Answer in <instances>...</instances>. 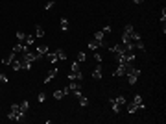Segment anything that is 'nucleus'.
<instances>
[{"label":"nucleus","mask_w":166,"mask_h":124,"mask_svg":"<svg viewBox=\"0 0 166 124\" xmlns=\"http://www.w3.org/2000/svg\"><path fill=\"white\" fill-rule=\"evenodd\" d=\"M81 78H83L81 71H80V72H72V74H68V80H76V82H81Z\"/></svg>","instance_id":"obj_14"},{"label":"nucleus","mask_w":166,"mask_h":124,"mask_svg":"<svg viewBox=\"0 0 166 124\" xmlns=\"http://www.w3.org/2000/svg\"><path fill=\"white\" fill-rule=\"evenodd\" d=\"M102 46V43H98L96 39H92V41H89V50H92V52H96L98 48Z\"/></svg>","instance_id":"obj_11"},{"label":"nucleus","mask_w":166,"mask_h":124,"mask_svg":"<svg viewBox=\"0 0 166 124\" xmlns=\"http://www.w3.org/2000/svg\"><path fill=\"white\" fill-rule=\"evenodd\" d=\"M48 52H50V50H48V46H46V45H39V46H37V50H35V54H37L39 57L46 56Z\"/></svg>","instance_id":"obj_5"},{"label":"nucleus","mask_w":166,"mask_h":124,"mask_svg":"<svg viewBox=\"0 0 166 124\" xmlns=\"http://www.w3.org/2000/svg\"><path fill=\"white\" fill-rule=\"evenodd\" d=\"M135 48H137V50H146V46H144V43H142V39H140V41H135Z\"/></svg>","instance_id":"obj_29"},{"label":"nucleus","mask_w":166,"mask_h":124,"mask_svg":"<svg viewBox=\"0 0 166 124\" xmlns=\"http://www.w3.org/2000/svg\"><path fill=\"white\" fill-rule=\"evenodd\" d=\"M37 100H39V102H44V100H46V95H44V93H39V95H37Z\"/></svg>","instance_id":"obj_31"},{"label":"nucleus","mask_w":166,"mask_h":124,"mask_svg":"<svg viewBox=\"0 0 166 124\" xmlns=\"http://www.w3.org/2000/svg\"><path fill=\"white\" fill-rule=\"evenodd\" d=\"M55 56H57V59H59V61L66 59V52H65L63 48H57V50H55Z\"/></svg>","instance_id":"obj_13"},{"label":"nucleus","mask_w":166,"mask_h":124,"mask_svg":"<svg viewBox=\"0 0 166 124\" xmlns=\"http://www.w3.org/2000/svg\"><path fill=\"white\" fill-rule=\"evenodd\" d=\"M80 106H81V107H85V106H89V98H87V96H85V95H81V96H80Z\"/></svg>","instance_id":"obj_25"},{"label":"nucleus","mask_w":166,"mask_h":124,"mask_svg":"<svg viewBox=\"0 0 166 124\" xmlns=\"http://www.w3.org/2000/svg\"><path fill=\"white\" fill-rule=\"evenodd\" d=\"M19 107H21V111L26 115V113H28V109H30V102H28V100H24V102L19 104Z\"/></svg>","instance_id":"obj_15"},{"label":"nucleus","mask_w":166,"mask_h":124,"mask_svg":"<svg viewBox=\"0 0 166 124\" xmlns=\"http://www.w3.org/2000/svg\"><path fill=\"white\" fill-rule=\"evenodd\" d=\"M28 50H30V46H26L24 43H17V45L13 46V50H11V52H15V54H17V56H21V54L28 52Z\"/></svg>","instance_id":"obj_2"},{"label":"nucleus","mask_w":166,"mask_h":124,"mask_svg":"<svg viewBox=\"0 0 166 124\" xmlns=\"http://www.w3.org/2000/svg\"><path fill=\"white\" fill-rule=\"evenodd\" d=\"M46 59H48L50 63H55V61H57V56H55V52H48V54H46Z\"/></svg>","instance_id":"obj_23"},{"label":"nucleus","mask_w":166,"mask_h":124,"mask_svg":"<svg viewBox=\"0 0 166 124\" xmlns=\"http://www.w3.org/2000/svg\"><path fill=\"white\" fill-rule=\"evenodd\" d=\"M11 67H13V71H21V69H22V61H21V57H15V59L11 61Z\"/></svg>","instance_id":"obj_9"},{"label":"nucleus","mask_w":166,"mask_h":124,"mask_svg":"<svg viewBox=\"0 0 166 124\" xmlns=\"http://www.w3.org/2000/svg\"><path fill=\"white\" fill-rule=\"evenodd\" d=\"M68 28H70L68 19H66V17H61V30H63V32H68Z\"/></svg>","instance_id":"obj_12"},{"label":"nucleus","mask_w":166,"mask_h":124,"mask_svg":"<svg viewBox=\"0 0 166 124\" xmlns=\"http://www.w3.org/2000/svg\"><path fill=\"white\" fill-rule=\"evenodd\" d=\"M133 102L138 106V109H144V104H142V96H140V95H137L135 98H133Z\"/></svg>","instance_id":"obj_19"},{"label":"nucleus","mask_w":166,"mask_h":124,"mask_svg":"<svg viewBox=\"0 0 166 124\" xmlns=\"http://www.w3.org/2000/svg\"><path fill=\"white\" fill-rule=\"evenodd\" d=\"M85 59H87V54H85V52H78V57H76L78 63H83Z\"/></svg>","instance_id":"obj_24"},{"label":"nucleus","mask_w":166,"mask_h":124,"mask_svg":"<svg viewBox=\"0 0 166 124\" xmlns=\"http://www.w3.org/2000/svg\"><path fill=\"white\" fill-rule=\"evenodd\" d=\"M0 82H2V83H7V76L2 74V72H0Z\"/></svg>","instance_id":"obj_34"},{"label":"nucleus","mask_w":166,"mask_h":124,"mask_svg":"<svg viewBox=\"0 0 166 124\" xmlns=\"http://www.w3.org/2000/svg\"><path fill=\"white\" fill-rule=\"evenodd\" d=\"M109 52L114 54V56H116V54H124L125 52V46L124 45H113V46H109Z\"/></svg>","instance_id":"obj_4"},{"label":"nucleus","mask_w":166,"mask_h":124,"mask_svg":"<svg viewBox=\"0 0 166 124\" xmlns=\"http://www.w3.org/2000/svg\"><path fill=\"white\" fill-rule=\"evenodd\" d=\"M164 21H166V9L163 7V13H161V22H163V26H164Z\"/></svg>","instance_id":"obj_33"},{"label":"nucleus","mask_w":166,"mask_h":124,"mask_svg":"<svg viewBox=\"0 0 166 124\" xmlns=\"http://www.w3.org/2000/svg\"><path fill=\"white\" fill-rule=\"evenodd\" d=\"M54 6H55V2H54V0H48V2L44 4V11H50Z\"/></svg>","instance_id":"obj_27"},{"label":"nucleus","mask_w":166,"mask_h":124,"mask_svg":"<svg viewBox=\"0 0 166 124\" xmlns=\"http://www.w3.org/2000/svg\"><path fill=\"white\" fill-rule=\"evenodd\" d=\"M109 32H111V26L107 24V26H105V28H104V33H109Z\"/></svg>","instance_id":"obj_35"},{"label":"nucleus","mask_w":166,"mask_h":124,"mask_svg":"<svg viewBox=\"0 0 166 124\" xmlns=\"http://www.w3.org/2000/svg\"><path fill=\"white\" fill-rule=\"evenodd\" d=\"M68 93H70V89H68V87H65V89H57V91L54 93V98H55V100H61V98H65Z\"/></svg>","instance_id":"obj_3"},{"label":"nucleus","mask_w":166,"mask_h":124,"mask_svg":"<svg viewBox=\"0 0 166 124\" xmlns=\"http://www.w3.org/2000/svg\"><path fill=\"white\" fill-rule=\"evenodd\" d=\"M68 89H70V93H74V91H81V83H80V82H74V80H70Z\"/></svg>","instance_id":"obj_7"},{"label":"nucleus","mask_w":166,"mask_h":124,"mask_svg":"<svg viewBox=\"0 0 166 124\" xmlns=\"http://www.w3.org/2000/svg\"><path fill=\"white\" fill-rule=\"evenodd\" d=\"M94 39H96L98 43H102V45H105V33L100 30V32H96V33H94Z\"/></svg>","instance_id":"obj_10"},{"label":"nucleus","mask_w":166,"mask_h":124,"mask_svg":"<svg viewBox=\"0 0 166 124\" xmlns=\"http://www.w3.org/2000/svg\"><path fill=\"white\" fill-rule=\"evenodd\" d=\"M133 2H135V4H142V2H144V0H133Z\"/></svg>","instance_id":"obj_36"},{"label":"nucleus","mask_w":166,"mask_h":124,"mask_svg":"<svg viewBox=\"0 0 166 124\" xmlns=\"http://www.w3.org/2000/svg\"><path fill=\"white\" fill-rule=\"evenodd\" d=\"M70 71H72V72H80V63H78V61H72V65H70Z\"/></svg>","instance_id":"obj_26"},{"label":"nucleus","mask_w":166,"mask_h":124,"mask_svg":"<svg viewBox=\"0 0 166 124\" xmlns=\"http://www.w3.org/2000/svg\"><path fill=\"white\" fill-rule=\"evenodd\" d=\"M92 78L94 80L102 78V63H96V69H94V72H92Z\"/></svg>","instance_id":"obj_8"},{"label":"nucleus","mask_w":166,"mask_h":124,"mask_svg":"<svg viewBox=\"0 0 166 124\" xmlns=\"http://www.w3.org/2000/svg\"><path fill=\"white\" fill-rule=\"evenodd\" d=\"M114 102H116L118 104V106H122V104H125V96H116V98H114Z\"/></svg>","instance_id":"obj_30"},{"label":"nucleus","mask_w":166,"mask_h":124,"mask_svg":"<svg viewBox=\"0 0 166 124\" xmlns=\"http://www.w3.org/2000/svg\"><path fill=\"white\" fill-rule=\"evenodd\" d=\"M24 37H26V33L19 30V32H17V41H19V43H24Z\"/></svg>","instance_id":"obj_28"},{"label":"nucleus","mask_w":166,"mask_h":124,"mask_svg":"<svg viewBox=\"0 0 166 124\" xmlns=\"http://www.w3.org/2000/svg\"><path fill=\"white\" fill-rule=\"evenodd\" d=\"M109 104H111V107H113V111H114V113H120V106H118V104L114 102V98H109Z\"/></svg>","instance_id":"obj_20"},{"label":"nucleus","mask_w":166,"mask_h":124,"mask_svg":"<svg viewBox=\"0 0 166 124\" xmlns=\"http://www.w3.org/2000/svg\"><path fill=\"white\" fill-rule=\"evenodd\" d=\"M133 26L131 24H125L124 28V33H122V45H125V43H131V35H133Z\"/></svg>","instance_id":"obj_1"},{"label":"nucleus","mask_w":166,"mask_h":124,"mask_svg":"<svg viewBox=\"0 0 166 124\" xmlns=\"http://www.w3.org/2000/svg\"><path fill=\"white\" fill-rule=\"evenodd\" d=\"M137 80H138L137 74H133V72H129V74H127V82H129V85H135Z\"/></svg>","instance_id":"obj_18"},{"label":"nucleus","mask_w":166,"mask_h":124,"mask_svg":"<svg viewBox=\"0 0 166 124\" xmlns=\"http://www.w3.org/2000/svg\"><path fill=\"white\" fill-rule=\"evenodd\" d=\"M55 74H57V69L52 67V69H50V72H48V76L44 78V83H50V82H52V80L55 78Z\"/></svg>","instance_id":"obj_6"},{"label":"nucleus","mask_w":166,"mask_h":124,"mask_svg":"<svg viewBox=\"0 0 166 124\" xmlns=\"http://www.w3.org/2000/svg\"><path fill=\"white\" fill-rule=\"evenodd\" d=\"M33 41H35V35H26L24 37V45L26 46H31V45H33Z\"/></svg>","instance_id":"obj_22"},{"label":"nucleus","mask_w":166,"mask_h":124,"mask_svg":"<svg viewBox=\"0 0 166 124\" xmlns=\"http://www.w3.org/2000/svg\"><path fill=\"white\" fill-rule=\"evenodd\" d=\"M35 37H44V30H42V26H35Z\"/></svg>","instance_id":"obj_21"},{"label":"nucleus","mask_w":166,"mask_h":124,"mask_svg":"<svg viewBox=\"0 0 166 124\" xmlns=\"http://www.w3.org/2000/svg\"><path fill=\"white\" fill-rule=\"evenodd\" d=\"M137 111H138V106H137V104H135V102H131V104H127V113H129V115H133V113H137Z\"/></svg>","instance_id":"obj_16"},{"label":"nucleus","mask_w":166,"mask_h":124,"mask_svg":"<svg viewBox=\"0 0 166 124\" xmlns=\"http://www.w3.org/2000/svg\"><path fill=\"white\" fill-rule=\"evenodd\" d=\"M15 57H17V54H15V52H11L9 56L6 57V59H2V63H4V65H11V61H13Z\"/></svg>","instance_id":"obj_17"},{"label":"nucleus","mask_w":166,"mask_h":124,"mask_svg":"<svg viewBox=\"0 0 166 124\" xmlns=\"http://www.w3.org/2000/svg\"><path fill=\"white\" fill-rule=\"evenodd\" d=\"M94 61H96V63H102V61H104V59H102V56H100L98 52H94Z\"/></svg>","instance_id":"obj_32"}]
</instances>
